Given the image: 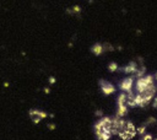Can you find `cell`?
Masks as SVG:
<instances>
[{
  "label": "cell",
  "mask_w": 157,
  "mask_h": 140,
  "mask_svg": "<svg viewBox=\"0 0 157 140\" xmlns=\"http://www.w3.org/2000/svg\"><path fill=\"white\" fill-rule=\"evenodd\" d=\"M94 133L99 140H109L112 135V118L103 117L94 124Z\"/></svg>",
  "instance_id": "obj_1"
},
{
  "label": "cell",
  "mask_w": 157,
  "mask_h": 140,
  "mask_svg": "<svg viewBox=\"0 0 157 140\" xmlns=\"http://www.w3.org/2000/svg\"><path fill=\"white\" fill-rule=\"evenodd\" d=\"M153 81H155V79L151 75H146V76L139 77L136 80V85H135L137 93H144L146 90H148L151 86H153Z\"/></svg>",
  "instance_id": "obj_2"
},
{
  "label": "cell",
  "mask_w": 157,
  "mask_h": 140,
  "mask_svg": "<svg viewBox=\"0 0 157 140\" xmlns=\"http://www.w3.org/2000/svg\"><path fill=\"white\" fill-rule=\"evenodd\" d=\"M136 134H137V133H136L135 125H134L131 122H126V120H125L124 126H123V128L120 129V131L118 133V135H119V138H120L121 140H131Z\"/></svg>",
  "instance_id": "obj_3"
},
{
  "label": "cell",
  "mask_w": 157,
  "mask_h": 140,
  "mask_svg": "<svg viewBox=\"0 0 157 140\" xmlns=\"http://www.w3.org/2000/svg\"><path fill=\"white\" fill-rule=\"evenodd\" d=\"M128 113V106H126V93L123 92L118 97V111H117V117L121 118Z\"/></svg>",
  "instance_id": "obj_4"
},
{
  "label": "cell",
  "mask_w": 157,
  "mask_h": 140,
  "mask_svg": "<svg viewBox=\"0 0 157 140\" xmlns=\"http://www.w3.org/2000/svg\"><path fill=\"white\" fill-rule=\"evenodd\" d=\"M28 114H29V118L32 119V122L34 124H38L42 119L47 118V115H48L44 111H38V109H31Z\"/></svg>",
  "instance_id": "obj_5"
},
{
  "label": "cell",
  "mask_w": 157,
  "mask_h": 140,
  "mask_svg": "<svg viewBox=\"0 0 157 140\" xmlns=\"http://www.w3.org/2000/svg\"><path fill=\"white\" fill-rule=\"evenodd\" d=\"M99 85H101V90H102V92H103L105 96L112 95V93L115 92V87H114L110 82H108V81L101 80V81H99Z\"/></svg>",
  "instance_id": "obj_6"
},
{
  "label": "cell",
  "mask_w": 157,
  "mask_h": 140,
  "mask_svg": "<svg viewBox=\"0 0 157 140\" xmlns=\"http://www.w3.org/2000/svg\"><path fill=\"white\" fill-rule=\"evenodd\" d=\"M132 85H134V77L130 76V77L124 79V80L120 82L119 87H120V90L124 91V92H130L131 88H132Z\"/></svg>",
  "instance_id": "obj_7"
},
{
  "label": "cell",
  "mask_w": 157,
  "mask_h": 140,
  "mask_svg": "<svg viewBox=\"0 0 157 140\" xmlns=\"http://www.w3.org/2000/svg\"><path fill=\"white\" fill-rule=\"evenodd\" d=\"M91 52H92L94 55H101V54L104 52V45H102L101 43H96V44L92 45Z\"/></svg>",
  "instance_id": "obj_8"
},
{
  "label": "cell",
  "mask_w": 157,
  "mask_h": 140,
  "mask_svg": "<svg viewBox=\"0 0 157 140\" xmlns=\"http://www.w3.org/2000/svg\"><path fill=\"white\" fill-rule=\"evenodd\" d=\"M123 70H124L125 74H132V75H134V74L137 71V66H136V64H135L134 61H131V63H129Z\"/></svg>",
  "instance_id": "obj_9"
},
{
  "label": "cell",
  "mask_w": 157,
  "mask_h": 140,
  "mask_svg": "<svg viewBox=\"0 0 157 140\" xmlns=\"http://www.w3.org/2000/svg\"><path fill=\"white\" fill-rule=\"evenodd\" d=\"M108 69H109V71H117L118 70V64L117 63H110L109 65H108Z\"/></svg>",
  "instance_id": "obj_10"
},
{
  "label": "cell",
  "mask_w": 157,
  "mask_h": 140,
  "mask_svg": "<svg viewBox=\"0 0 157 140\" xmlns=\"http://www.w3.org/2000/svg\"><path fill=\"white\" fill-rule=\"evenodd\" d=\"M145 130H146V128H145V126H140V128H137V129H136V133L142 135V134H145Z\"/></svg>",
  "instance_id": "obj_11"
},
{
  "label": "cell",
  "mask_w": 157,
  "mask_h": 140,
  "mask_svg": "<svg viewBox=\"0 0 157 140\" xmlns=\"http://www.w3.org/2000/svg\"><path fill=\"white\" fill-rule=\"evenodd\" d=\"M142 140H153V138H152V135H150V134H145L144 138H142Z\"/></svg>",
  "instance_id": "obj_12"
},
{
  "label": "cell",
  "mask_w": 157,
  "mask_h": 140,
  "mask_svg": "<svg viewBox=\"0 0 157 140\" xmlns=\"http://www.w3.org/2000/svg\"><path fill=\"white\" fill-rule=\"evenodd\" d=\"M74 11H75V12H80V11H81V9H80L78 6H75V7H74Z\"/></svg>",
  "instance_id": "obj_13"
},
{
  "label": "cell",
  "mask_w": 157,
  "mask_h": 140,
  "mask_svg": "<svg viewBox=\"0 0 157 140\" xmlns=\"http://www.w3.org/2000/svg\"><path fill=\"white\" fill-rule=\"evenodd\" d=\"M49 81H50V84H54V82H55V79H54V77H50Z\"/></svg>",
  "instance_id": "obj_14"
},
{
  "label": "cell",
  "mask_w": 157,
  "mask_h": 140,
  "mask_svg": "<svg viewBox=\"0 0 157 140\" xmlns=\"http://www.w3.org/2000/svg\"><path fill=\"white\" fill-rule=\"evenodd\" d=\"M153 106H155V107H157V97L155 98V102H153Z\"/></svg>",
  "instance_id": "obj_15"
},
{
  "label": "cell",
  "mask_w": 157,
  "mask_h": 140,
  "mask_svg": "<svg viewBox=\"0 0 157 140\" xmlns=\"http://www.w3.org/2000/svg\"><path fill=\"white\" fill-rule=\"evenodd\" d=\"M153 79H155V80H157V72L155 74V76H153Z\"/></svg>",
  "instance_id": "obj_16"
}]
</instances>
